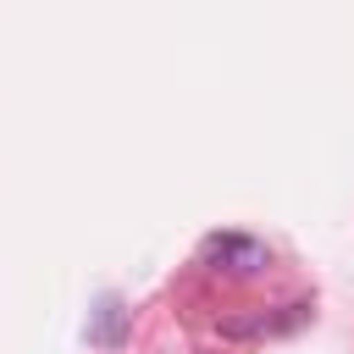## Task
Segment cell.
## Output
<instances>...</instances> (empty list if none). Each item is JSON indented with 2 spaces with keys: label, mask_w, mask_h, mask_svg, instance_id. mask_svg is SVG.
I'll use <instances>...</instances> for the list:
<instances>
[{
  "label": "cell",
  "mask_w": 354,
  "mask_h": 354,
  "mask_svg": "<svg viewBox=\"0 0 354 354\" xmlns=\"http://www.w3.org/2000/svg\"><path fill=\"white\" fill-rule=\"evenodd\" d=\"M205 260H210L216 271L249 277V271H260L271 254H266V243H260V238H243V232H216V238H205Z\"/></svg>",
  "instance_id": "1"
}]
</instances>
